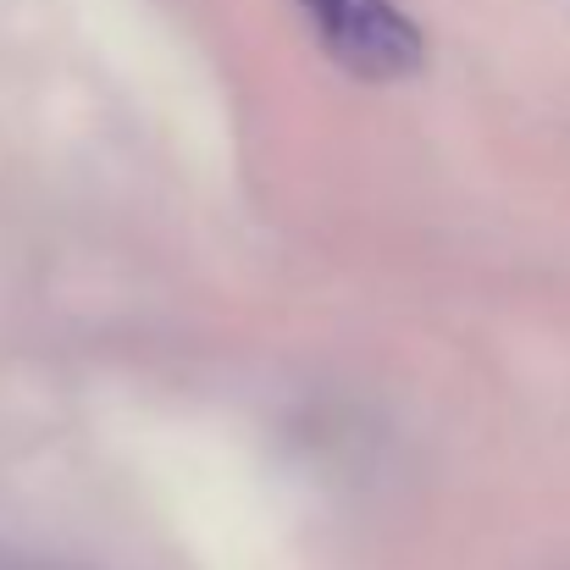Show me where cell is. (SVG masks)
Masks as SVG:
<instances>
[{"label":"cell","mask_w":570,"mask_h":570,"mask_svg":"<svg viewBox=\"0 0 570 570\" xmlns=\"http://www.w3.org/2000/svg\"><path fill=\"white\" fill-rule=\"evenodd\" d=\"M316 45L333 67H344L361 83H399L415 78L426 61L421 28L393 0H294Z\"/></svg>","instance_id":"cell-1"}]
</instances>
